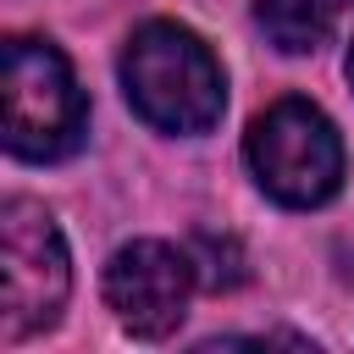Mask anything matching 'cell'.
<instances>
[{
  "label": "cell",
  "instance_id": "6da1fadb",
  "mask_svg": "<svg viewBox=\"0 0 354 354\" xmlns=\"http://www.w3.org/2000/svg\"><path fill=\"white\" fill-rule=\"evenodd\" d=\"M122 88L127 105L155 133H210L227 105V77L210 44L183 22H144L122 50Z\"/></svg>",
  "mask_w": 354,
  "mask_h": 354
},
{
  "label": "cell",
  "instance_id": "7a4b0ae2",
  "mask_svg": "<svg viewBox=\"0 0 354 354\" xmlns=\"http://www.w3.org/2000/svg\"><path fill=\"white\" fill-rule=\"evenodd\" d=\"M0 94H6V149L17 160H61L83 144L88 100L50 39H6L0 55Z\"/></svg>",
  "mask_w": 354,
  "mask_h": 354
},
{
  "label": "cell",
  "instance_id": "3957f363",
  "mask_svg": "<svg viewBox=\"0 0 354 354\" xmlns=\"http://www.w3.org/2000/svg\"><path fill=\"white\" fill-rule=\"evenodd\" d=\"M243 155H249L254 183L277 205L310 210V205H326L343 188V138H337L332 116L321 105L299 100V94L266 105L249 122Z\"/></svg>",
  "mask_w": 354,
  "mask_h": 354
},
{
  "label": "cell",
  "instance_id": "277c9868",
  "mask_svg": "<svg viewBox=\"0 0 354 354\" xmlns=\"http://www.w3.org/2000/svg\"><path fill=\"white\" fill-rule=\"evenodd\" d=\"M72 293V260L61 243V227L39 199H6L0 205V337L22 343L33 332H50Z\"/></svg>",
  "mask_w": 354,
  "mask_h": 354
},
{
  "label": "cell",
  "instance_id": "5b68a950",
  "mask_svg": "<svg viewBox=\"0 0 354 354\" xmlns=\"http://www.w3.org/2000/svg\"><path fill=\"white\" fill-rule=\"evenodd\" d=\"M188 293H194V260L177 243L138 238V243H122L105 266V304L133 337L177 332Z\"/></svg>",
  "mask_w": 354,
  "mask_h": 354
},
{
  "label": "cell",
  "instance_id": "8992f818",
  "mask_svg": "<svg viewBox=\"0 0 354 354\" xmlns=\"http://www.w3.org/2000/svg\"><path fill=\"white\" fill-rule=\"evenodd\" d=\"M254 22L282 55H310L332 33V0H254Z\"/></svg>",
  "mask_w": 354,
  "mask_h": 354
},
{
  "label": "cell",
  "instance_id": "52a82bcc",
  "mask_svg": "<svg viewBox=\"0 0 354 354\" xmlns=\"http://www.w3.org/2000/svg\"><path fill=\"white\" fill-rule=\"evenodd\" d=\"M348 83H354V50H348Z\"/></svg>",
  "mask_w": 354,
  "mask_h": 354
}]
</instances>
